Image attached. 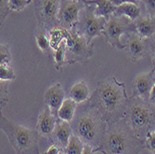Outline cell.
Here are the masks:
<instances>
[{
	"label": "cell",
	"mask_w": 155,
	"mask_h": 154,
	"mask_svg": "<svg viewBox=\"0 0 155 154\" xmlns=\"http://www.w3.org/2000/svg\"><path fill=\"white\" fill-rule=\"evenodd\" d=\"M56 126L55 116L52 114L50 109L47 106V108L43 110L38 118V123L36 125V129L38 132L43 136H49L53 133Z\"/></svg>",
	"instance_id": "cell-13"
},
{
	"label": "cell",
	"mask_w": 155,
	"mask_h": 154,
	"mask_svg": "<svg viewBox=\"0 0 155 154\" xmlns=\"http://www.w3.org/2000/svg\"><path fill=\"white\" fill-rule=\"evenodd\" d=\"M83 0H61L58 21L60 27L70 30L77 23L81 10L84 8Z\"/></svg>",
	"instance_id": "cell-7"
},
{
	"label": "cell",
	"mask_w": 155,
	"mask_h": 154,
	"mask_svg": "<svg viewBox=\"0 0 155 154\" xmlns=\"http://www.w3.org/2000/svg\"><path fill=\"white\" fill-rule=\"evenodd\" d=\"M151 52H152V57H153V60H154V61H155V43H154V45L152 46V48H151Z\"/></svg>",
	"instance_id": "cell-35"
},
{
	"label": "cell",
	"mask_w": 155,
	"mask_h": 154,
	"mask_svg": "<svg viewBox=\"0 0 155 154\" xmlns=\"http://www.w3.org/2000/svg\"><path fill=\"white\" fill-rule=\"evenodd\" d=\"M64 100V91L60 84L52 85L46 90L45 102L54 116L58 115V111Z\"/></svg>",
	"instance_id": "cell-10"
},
{
	"label": "cell",
	"mask_w": 155,
	"mask_h": 154,
	"mask_svg": "<svg viewBox=\"0 0 155 154\" xmlns=\"http://www.w3.org/2000/svg\"><path fill=\"white\" fill-rule=\"evenodd\" d=\"M128 51L133 61H137L141 59L145 53V47L142 38L136 34H129L128 39Z\"/></svg>",
	"instance_id": "cell-16"
},
{
	"label": "cell",
	"mask_w": 155,
	"mask_h": 154,
	"mask_svg": "<svg viewBox=\"0 0 155 154\" xmlns=\"http://www.w3.org/2000/svg\"><path fill=\"white\" fill-rule=\"evenodd\" d=\"M31 1H32V0H31Z\"/></svg>",
	"instance_id": "cell-37"
},
{
	"label": "cell",
	"mask_w": 155,
	"mask_h": 154,
	"mask_svg": "<svg viewBox=\"0 0 155 154\" xmlns=\"http://www.w3.org/2000/svg\"><path fill=\"white\" fill-rule=\"evenodd\" d=\"M153 72L148 74H141L137 75L134 80V89L137 96L143 100H150V96L155 80L152 76Z\"/></svg>",
	"instance_id": "cell-11"
},
{
	"label": "cell",
	"mask_w": 155,
	"mask_h": 154,
	"mask_svg": "<svg viewBox=\"0 0 155 154\" xmlns=\"http://www.w3.org/2000/svg\"><path fill=\"white\" fill-rule=\"evenodd\" d=\"M59 154H66V153H65V152H60Z\"/></svg>",
	"instance_id": "cell-36"
},
{
	"label": "cell",
	"mask_w": 155,
	"mask_h": 154,
	"mask_svg": "<svg viewBox=\"0 0 155 154\" xmlns=\"http://www.w3.org/2000/svg\"><path fill=\"white\" fill-rule=\"evenodd\" d=\"M129 120L135 130H142L151 124L154 120V113L146 105L137 103L133 105L130 110Z\"/></svg>",
	"instance_id": "cell-8"
},
{
	"label": "cell",
	"mask_w": 155,
	"mask_h": 154,
	"mask_svg": "<svg viewBox=\"0 0 155 154\" xmlns=\"http://www.w3.org/2000/svg\"><path fill=\"white\" fill-rule=\"evenodd\" d=\"M83 1L84 4L96 6L94 14L97 17H102L109 20L116 10V6L112 4L110 0H83Z\"/></svg>",
	"instance_id": "cell-14"
},
{
	"label": "cell",
	"mask_w": 155,
	"mask_h": 154,
	"mask_svg": "<svg viewBox=\"0 0 155 154\" xmlns=\"http://www.w3.org/2000/svg\"><path fill=\"white\" fill-rule=\"evenodd\" d=\"M82 154H94V151L92 150V149H91L90 146L86 145V146L84 147V149H83Z\"/></svg>",
	"instance_id": "cell-33"
},
{
	"label": "cell",
	"mask_w": 155,
	"mask_h": 154,
	"mask_svg": "<svg viewBox=\"0 0 155 154\" xmlns=\"http://www.w3.org/2000/svg\"><path fill=\"white\" fill-rule=\"evenodd\" d=\"M135 25L140 37H150L155 33V17H139L136 20Z\"/></svg>",
	"instance_id": "cell-15"
},
{
	"label": "cell",
	"mask_w": 155,
	"mask_h": 154,
	"mask_svg": "<svg viewBox=\"0 0 155 154\" xmlns=\"http://www.w3.org/2000/svg\"><path fill=\"white\" fill-rule=\"evenodd\" d=\"M110 2L114 4V6L118 7L120 5L125 4V3H133L136 4L137 3V0H110Z\"/></svg>",
	"instance_id": "cell-31"
},
{
	"label": "cell",
	"mask_w": 155,
	"mask_h": 154,
	"mask_svg": "<svg viewBox=\"0 0 155 154\" xmlns=\"http://www.w3.org/2000/svg\"><path fill=\"white\" fill-rule=\"evenodd\" d=\"M84 5L86 6L80 12L79 20L74 27L76 32L86 38L87 43L90 44L94 37L101 34L108 19L95 15V5Z\"/></svg>",
	"instance_id": "cell-2"
},
{
	"label": "cell",
	"mask_w": 155,
	"mask_h": 154,
	"mask_svg": "<svg viewBox=\"0 0 155 154\" xmlns=\"http://www.w3.org/2000/svg\"><path fill=\"white\" fill-rule=\"evenodd\" d=\"M136 25L128 18L112 14L107 21L102 32L108 43L118 49H123L124 46L121 43V36L124 34H135Z\"/></svg>",
	"instance_id": "cell-3"
},
{
	"label": "cell",
	"mask_w": 155,
	"mask_h": 154,
	"mask_svg": "<svg viewBox=\"0 0 155 154\" xmlns=\"http://www.w3.org/2000/svg\"><path fill=\"white\" fill-rule=\"evenodd\" d=\"M0 79L1 82L15 79V74L9 64H0Z\"/></svg>",
	"instance_id": "cell-25"
},
{
	"label": "cell",
	"mask_w": 155,
	"mask_h": 154,
	"mask_svg": "<svg viewBox=\"0 0 155 154\" xmlns=\"http://www.w3.org/2000/svg\"><path fill=\"white\" fill-rule=\"evenodd\" d=\"M76 107V102L73 100L71 97L64 100L59 111L58 117L64 122H71L74 115V110Z\"/></svg>",
	"instance_id": "cell-20"
},
{
	"label": "cell",
	"mask_w": 155,
	"mask_h": 154,
	"mask_svg": "<svg viewBox=\"0 0 155 154\" xmlns=\"http://www.w3.org/2000/svg\"><path fill=\"white\" fill-rule=\"evenodd\" d=\"M98 99L107 111H115L124 101V90L114 81H107L98 88Z\"/></svg>",
	"instance_id": "cell-6"
},
{
	"label": "cell",
	"mask_w": 155,
	"mask_h": 154,
	"mask_svg": "<svg viewBox=\"0 0 155 154\" xmlns=\"http://www.w3.org/2000/svg\"><path fill=\"white\" fill-rule=\"evenodd\" d=\"M54 136L57 139V141L64 148L67 147L70 138L72 136V128L69 124V122H60L56 123L55 129L53 131Z\"/></svg>",
	"instance_id": "cell-17"
},
{
	"label": "cell",
	"mask_w": 155,
	"mask_h": 154,
	"mask_svg": "<svg viewBox=\"0 0 155 154\" xmlns=\"http://www.w3.org/2000/svg\"><path fill=\"white\" fill-rule=\"evenodd\" d=\"M35 39L38 48L46 54H49L51 50L50 46V39L47 34V28L39 25L37 30L35 32Z\"/></svg>",
	"instance_id": "cell-21"
},
{
	"label": "cell",
	"mask_w": 155,
	"mask_h": 154,
	"mask_svg": "<svg viewBox=\"0 0 155 154\" xmlns=\"http://www.w3.org/2000/svg\"><path fill=\"white\" fill-rule=\"evenodd\" d=\"M49 34H50V46L51 48H53L54 50L57 49L59 48V46L62 43L63 41H65L68 37L69 34V30L64 29L62 27H55L52 30L49 31Z\"/></svg>",
	"instance_id": "cell-22"
},
{
	"label": "cell",
	"mask_w": 155,
	"mask_h": 154,
	"mask_svg": "<svg viewBox=\"0 0 155 154\" xmlns=\"http://www.w3.org/2000/svg\"><path fill=\"white\" fill-rule=\"evenodd\" d=\"M1 127L8 135L12 147L19 153H29L37 149V137L34 131L15 124L1 117Z\"/></svg>",
	"instance_id": "cell-1"
},
{
	"label": "cell",
	"mask_w": 155,
	"mask_h": 154,
	"mask_svg": "<svg viewBox=\"0 0 155 154\" xmlns=\"http://www.w3.org/2000/svg\"><path fill=\"white\" fill-rule=\"evenodd\" d=\"M9 7L11 10H21L24 8L27 5H29L31 0H8Z\"/></svg>",
	"instance_id": "cell-26"
},
{
	"label": "cell",
	"mask_w": 155,
	"mask_h": 154,
	"mask_svg": "<svg viewBox=\"0 0 155 154\" xmlns=\"http://www.w3.org/2000/svg\"><path fill=\"white\" fill-rule=\"evenodd\" d=\"M146 9L150 17L155 16V0H143Z\"/></svg>",
	"instance_id": "cell-30"
},
{
	"label": "cell",
	"mask_w": 155,
	"mask_h": 154,
	"mask_svg": "<svg viewBox=\"0 0 155 154\" xmlns=\"http://www.w3.org/2000/svg\"><path fill=\"white\" fill-rule=\"evenodd\" d=\"M93 56L92 47L89 46L84 36L80 35L74 27L69 30L66 39V60L67 62L84 61Z\"/></svg>",
	"instance_id": "cell-4"
},
{
	"label": "cell",
	"mask_w": 155,
	"mask_h": 154,
	"mask_svg": "<svg viewBox=\"0 0 155 154\" xmlns=\"http://www.w3.org/2000/svg\"><path fill=\"white\" fill-rule=\"evenodd\" d=\"M146 146L150 151L155 153V130L150 131L147 134Z\"/></svg>",
	"instance_id": "cell-27"
},
{
	"label": "cell",
	"mask_w": 155,
	"mask_h": 154,
	"mask_svg": "<svg viewBox=\"0 0 155 154\" xmlns=\"http://www.w3.org/2000/svg\"><path fill=\"white\" fill-rule=\"evenodd\" d=\"M77 131L79 137L84 142H92L97 133V123L93 116L83 115L77 124Z\"/></svg>",
	"instance_id": "cell-9"
},
{
	"label": "cell",
	"mask_w": 155,
	"mask_h": 154,
	"mask_svg": "<svg viewBox=\"0 0 155 154\" xmlns=\"http://www.w3.org/2000/svg\"><path fill=\"white\" fill-rule=\"evenodd\" d=\"M61 0H35V9L39 25L52 30L59 27L58 14Z\"/></svg>",
	"instance_id": "cell-5"
},
{
	"label": "cell",
	"mask_w": 155,
	"mask_h": 154,
	"mask_svg": "<svg viewBox=\"0 0 155 154\" xmlns=\"http://www.w3.org/2000/svg\"><path fill=\"white\" fill-rule=\"evenodd\" d=\"M89 97V89L86 83L78 82L70 89V97L76 103L86 101Z\"/></svg>",
	"instance_id": "cell-18"
},
{
	"label": "cell",
	"mask_w": 155,
	"mask_h": 154,
	"mask_svg": "<svg viewBox=\"0 0 155 154\" xmlns=\"http://www.w3.org/2000/svg\"><path fill=\"white\" fill-rule=\"evenodd\" d=\"M114 14L126 17L131 21H135L137 18H139L140 8H138V6L137 4L125 3V4L116 7V10H115Z\"/></svg>",
	"instance_id": "cell-19"
},
{
	"label": "cell",
	"mask_w": 155,
	"mask_h": 154,
	"mask_svg": "<svg viewBox=\"0 0 155 154\" xmlns=\"http://www.w3.org/2000/svg\"><path fill=\"white\" fill-rule=\"evenodd\" d=\"M61 151L59 149V147L57 145H52L49 147V149H48V151L45 154H59Z\"/></svg>",
	"instance_id": "cell-32"
},
{
	"label": "cell",
	"mask_w": 155,
	"mask_h": 154,
	"mask_svg": "<svg viewBox=\"0 0 155 154\" xmlns=\"http://www.w3.org/2000/svg\"><path fill=\"white\" fill-rule=\"evenodd\" d=\"M11 11V8L9 7L8 0H1V21L5 20L8 14Z\"/></svg>",
	"instance_id": "cell-29"
},
{
	"label": "cell",
	"mask_w": 155,
	"mask_h": 154,
	"mask_svg": "<svg viewBox=\"0 0 155 154\" xmlns=\"http://www.w3.org/2000/svg\"><path fill=\"white\" fill-rule=\"evenodd\" d=\"M106 144L112 154H124L127 148V139L124 133L114 131L108 135Z\"/></svg>",
	"instance_id": "cell-12"
},
{
	"label": "cell",
	"mask_w": 155,
	"mask_h": 154,
	"mask_svg": "<svg viewBox=\"0 0 155 154\" xmlns=\"http://www.w3.org/2000/svg\"><path fill=\"white\" fill-rule=\"evenodd\" d=\"M84 144L79 136L72 135L69 143L65 148L66 154H82L84 149Z\"/></svg>",
	"instance_id": "cell-23"
},
{
	"label": "cell",
	"mask_w": 155,
	"mask_h": 154,
	"mask_svg": "<svg viewBox=\"0 0 155 154\" xmlns=\"http://www.w3.org/2000/svg\"><path fill=\"white\" fill-rule=\"evenodd\" d=\"M54 59H55V65H56L57 70H59L64 64L67 63V60H66V40L62 42L57 49H55Z\"/></svg>",
	"instance_id": "cell-24"
},
{
	"label": "cell",
	"mask_w": 155,
	"mask_h": 154,
	"mask_svg": "<svg viewBox=\"0 0 155 154\" xmlns=\"http://www.w3.org/2000/svg\"><path fill=\"white\" fill-rule=\"evenodd\" d=\"M1 64H9L10 61V53L7 46L1 45V56H0Z\"/></svg>",
	"instance_id": "cell-28"
},
{
	"label": "cell",
	"mask_w": 155,
	"mask_h": 154,
	"mask_svg": "<svg viewBox=\"0 0 155 154\" xmlns=\"http://www.w3.org/2000/svg\"><path fill=\"white\" fill-rule=\"evenodd\" d=\"M154 70H155V69H154Z\"/></svg>",
	"instance_id": "cell-38"
},
{
	"label": "cell",
	"mask_w": 155,
	"mask_h": 154,
	"mask_svg": "<svg viewBox=\"0 0 155 154\" xmlns=\"http://www.w3.org/2000/svg\"><path fill=\"white\" fill-rule=\"evenodd\" d=\"M150 100L155 104V83L153 85V87L151 89V92H150Z\"/></svg>",
	"instance_id": "cell-34"
}]
</instances>
